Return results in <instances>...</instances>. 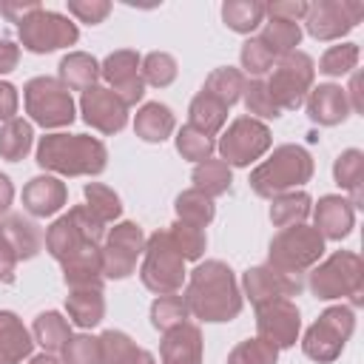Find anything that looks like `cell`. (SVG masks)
Here are the masks:
<instances>
[{"instance_id":"cell-1","label":"cell","mask_w":364,"mask_h":364,"mask_svg":"<svg viewBox=\"0 0 364 364\" xmlns=\"http://www.w3.org/2000/svg\"><path fill=\"white\" fill-rule=\"evenodd\" d=\"M182 299L188 304V313L199 321H208V324L233 321L245 307L242 287H239L230 264H225L222 259L199 262L188 273V284H185Z\"/></svg>"},{"instance_id":"cell-2","label":"cell","mask_w":364,"mask_h":364,"mask_svg":"<svg viewBox=\"0 0 364 364\" xmlns=\"http://www.w3.org/2000/svg\"><path fill=\"white\" fill-rule=\"evenodd\" d=\"M37 165L54 176H100L108 168V148L88 134L54 131L40 136Z\"/></svg>"},{"instance_id":"cell-3","label":"cell","mask_w":364,"mask_h":364,"mask_svg":"<svg viewBox=\"0 0 364 364\" xmlns=\"http://www.w3.org/2000/svg\"><path fill=\"white\" fill-rule=\"evenodd\" d=\"M102 242H105V225L85 205H74L68 213L57 216L46 230V250L60 264L100 256Z\"/></svg>"},{"instance_id":"cell-4","label":"cell","mask_w":364,"mask_h":364,"mask_svg":"<svg viewBox=\"0 0 364 364\" xmlns=\"http://www.w3.org/2000/svg\"><path fill=\"white\" fill-rule=\"evenodd\" d=\"M313 156L307 148L296 145V142H284V145H276L273 154L259 162L253 171H250V191L262 199H273L284 191H296L301 185H307L313 179Z\"/></svg>"},{"instance_id":"cell-5","label":"cell","mask_w":364,"mask_h":364,"mask_svg":"<svg viewBox=\"0 0 364 364\" xmlns=\"http://www.w3.org/2000/svg\"><path fill=\"white\" fill-rule=\"evenodd\" d=\"M307 287L321 301L353 299L358 304L364 293V259L353 250H336L310 267Z\"/></svg>"},{"instance_id":"cell-6","label":"cell","mask_w":364,"mask_h":364,"mask_svg":"<svg viewBox=\"0 0 364 364\" xmlns=\"http://www.w3.org/2000/svg\"><path fill=\"white\" fill-rule=\"evenodd\" d=\"M188 279L185 259L176 250L173 239L168 230H156L145 239V253L139 264V282L145 290L165 296V293H179Z\"/></svg>"},{"instance_id":"cell-7","label":"cell","mask_w":364,"mask_h":364,"mask_svg":"<svg viewBox=\"0 0 364 364\" xmlns=\"http://www.w3.org/2000/svg\"><path fill=\"white\" fill-rule=\"evenodd\" d=\"M324 236L313 228V225H290L282 228L267 247V264L273 270L290 273V276H301L307 273L313 264L321 262L324 256Z\"/></svg>"},{"instance_id":"cell-8","label":"cell","mask_w":364,"mask_h":364,"mask_svg":"<svg viewBox=\"0 0 364 364\" xmlns=\"http://www.w3.org/2000/svg\"><path fill=\"white\" fill-rule=\"evenodd\" d=\"M355 333V313L347 304H333L318 313V318L304 330L301 336V353L316 364H333L350 336Z\"/></svg>"},{"instance_id":"cell-9","label":"cell","mask_w":364,"mask_h":364,"mask_svg":"<svg viewBox=\"0 0 364 364\" xmlns=\"http://www.w3.org/2000/svg\"><path fill=\"white\" fill-rule=\"evenodd\" d=\"M23 105L28 119L48 131L65 128L77 119V102L57 77H31L23 85Z\"/></svg>"},{"instance_id":"cell-10","label":"cell","mask_w":364,"mask_h":364,"mask_svg":"<svg viewBox=\"0 0 364 364\" xmlns=\"http://www.w3.org/2000/svg\"><path fill=\"white\" fill-rule=\"evenodd\" d=\"M313 80H316L313 57L296 48L270 68V77L264 80V85L279 111H296L304 105V100L313 88Z\"/></svg>"},{"instance_id":"cell-11","label":"cell","mask_w":364,"mask_h":364,"mask_svg":"<svg viewBox=\"0 0 364 364\" xmlns=\"http://www.w3.org/2000/svg\"><path fill=\"white\" fill-rule=\"evenodd\" d=\"M17 40L31 54H51L57 48L74 46L80 40V28L71 17L40 6L17 26Z\"/></svg>"},{"instance_id":"cell-12","label":"cell","mask_w":364,"mask_h":364,"mask_svg":"<svg viewBox=\"0 0 364 364\" xmlns=\"http://www.w3.org/2000/svg\"><path fill=\"white\" fill-rule=\"evenodd\" d=\"M273 148V134L267 122L253 119V117H236L219 136L216 151L219 159L228 162L230 168H247L250 162L262 159Z\"/></svg>"},{"instance_id":"cell-13","label":"cell","mask_w":364,"mask_h":364,"mask_svg":"<svg viewBox=\"0 0 364 364\" xmlns=\"http://www.w3.org/2000/svg\"><path fill=\"white\" fill-rule=\"evenodd\" d=\"M145 233L136 222H117L100 247V264L105 279H128L136 273V262L145 253Z\"/></svg>"},{"instance_id":"cell-14","label":"cell","mask_w":364,"mask_h":364,"mask_svg":"<svg viewBox=\"0 0 364 364\" xmlns=\"http://www.w3.org/2000/svg\"><path fill=\"white\" fill-rule=\"evenodd\" d=\"M364 17V3L358 0H318L310 3L304 28L318 43H333L350 34Z\"/></svg>"},{"instance_id":"cell-15","label":"cell","mask_w":364,"mask_h":364,"mask_svg":"<svg viewBox=\"0 0 364 364\" xmlns=\"http://www.w3.org/2000/svg\"><path fill=\"white\" fill-rule=\"evenodd\" d=\"M139 65H142V57L134 48H117L100 63V77L108 82L105 88H111L128 108L142 102L145 97V80Z\"/></svg>"},{"instance_id":"cell-16","label":"cell","mask_w":364,"mask_h":364,"mask_svg":"<svg viewBox=\"0 0 364 364\" xmlns=\"http://www.w3.org/2000/svg\"><path fill=\"white\" fill-rule=\"evenodd\" d=\"M301 313L293 299H273L256 307V336L270 341L276 350H287L299 341Z\"/></svg>"},{"instance_id":"cell-17","label":"cell","mask_w":364,"mask_h":364,"mask_svg":"<svg viewBox=\"0 0 364 364\" xmlns=\"http://www.w3.org/2000/svg\"><path fill=\"white\" fill-rule=\"evenodd\" d=\"M80 114H82L85 125H91L94 131H100L105 136H114L128 125V105L105 85H94V88L82 91Z\"/></svg>"},{"instance_id":"cell-18","label":"cell","mask_w":364,"mask_h":364,"mask_svg":"<svg viewBox=\"0 0 364 364\" xmlns=\"http://www.w3.org/2000/svg\"><path fill=\"white\" fill-rule=\"evenodd\" d=\"M301 276H290L282 270H273L270 264H256L242 273V296L259 307L273 299H290L301 293Z\"/></svg>"},{"instance_id":"cell-19","label":"cell","mask_w":364,"mask_h":364,"mask_svg":"<svg viewBox=\"0 0 364 364\" xmlns=\"http://www.w3.org/2000/svg\"><path fill=\"white\" fill-rule=\"evenodd\" d=\"M313 228L324 236V242H341L355 228V208L341 193H324L313 205Z\"/></svg>"},{"instance_id":"cell-20","label":"cell","mask_w":364,"mask_h":364,"mask_svg":"<svg viewBox=\"0 0 364 364\" xmlns=\"http://www.w3.org/2000/svg\"><path fill=\"white\" fill-rule=\"evenodd\" d=\"M65 202H68V188L54 173L31 176L23 188V208H26V213H31L37 219L60 213L65 208Z\"/></svg>"},{"instance_id":"cell-21","label":"cell","mask_w":364,"mask_h":364,"mask_svg":"<svg viewBox=\"0 0 364 364\" xmlns=\"http://www.w3.org/2000/svg\"><path fill=\"white\" fill-rule=\"evenodd\" d=\"M202 353H205L202 330L193 321H182L162 333L159 341L162 364H202Z\"/></svg>"},{"instance_id":"cell-22","label":"cell","mask_w":364,"mask_h":364,"mask_svg":"<svg viewBox=\"0 0 364 364\" xmlns=\"http://www.w3.org/2000/svg\"><path fill=\"white\" fill-rule=\"evenodd\" d=\"M307 117L310 122L321 125V128H333V125H341L347 117H350V102H347V94L341 85L336 82H318L310 88L307 100Z\"/></svg>"},{"instance_id":"cell-23","label":"cell","mask_w":364,"mask_h":364,"mask_svg":"<svg viewBox=\"0 0 364 364\" xmlns=\"http://www.w3.org/2000/svg\"><path fill=\"white\" fill-rule=\"evenodd\" d=\"M0 239H6V245L14 250L17 262L34 259L46 245V236H43L40 225L31 222L23 213H9V216L0 219Z\"/></svg>"},{"instance_id":"cell-24","label":"cell","mask_w":364,"mask_h":364,"mask_svg":"<svg viewBox=\"0 0 364 364\" xmlns=\"http://www.w3.org/2000/svg\"><path fill=\"white\" fill-rule=\"evenodd\" d=\"M34 338L14 310H0V364H23L31 358Z\"/></svg>"},{"instance_id":"cell-25","label":"cell","mask_w":364,"mask_h":364,"mask_svg":"<svg viewBox=\"0 0 364 364\" xmlns=\"http://www.w3.org/2000/svg\"><path fill=\"white\" fill-rule=\"evenodd\" d=\"M173 131H176V117H173L171 105H165L159 100L139 105V111L134 117V134L142 142H165Z\"/></svg>"},{"instance_id":"cell-26","label":"cell","mask_w":364,"mask_h":364,"mask_svg":"<svg viewBox=\"0 0 364 364\" xmlns=\"http://www.w3.org/2000/svg\"><path fill=\"white\" fill-rule=\"evenodd\" d=\"M57 80L68 91H88L100 80V63L88 51H68L57 65Z\"/></svg>"},{"instance_id":"cell-27","label":"cell","mask_w":364,"mask_h":364,"mask_svg":"<svg viewBox=\"0 0 364 364\" xmlns=\"http://www.w3.org/2000/svg\"><path fill=\"white\" fill-rule=\"evenodd\" d=\"M65 313L68 321L77 324L80 330H91L105 318V296L97 287H82V290H68L65 296Z\"/></svg>"},{"instance_id":"cell-28","label":"cell","mask_w":364,"mask_h":364,"mask_svg":"<svg viewBox=\"0 0 364 364\" xmlns=\"http://www.w3.org/2000/svg\"><path fill=\"white\" fill-rule=\"evenodd\" d=\"M100 347H102V364H156L154 353L139 347L122 330H105L100 336Z\"/></svg>"},{"instance_id":"cell-29","label":"cell","mask_w":364,"mask_h":364,"mask_svg":"<svg viewBox=\"0 0 364 364\" xmlns=\"http://www.w3.org/2000/svg\"><path fill=\"white\" fill-rule=\"evenodd\" d=\"M228 105L222 100H216L213 94L208 91H199L191 105H188V125H193L196 131L208 134V136H216L225 131V122H228Z\"/></svg>"},{"instance_id":"cell-30","label":"cell","mask_w":364,"mask_h":364,"mask_svg":"<svg viewBox=\"0 0 364 364\" xmlns=\"http://www.w3.org/2000/svg\"><path fill=\"white\" fill-rule=\"evenodd\" d=\"M71 336H74V333H71V321H68L63 313H57V310L40 313V316L34 318V324H31V338H34V344H40L43 353H51V355H57V353L65 347V341H68Z\"/></svg>"},{"instance_id":"cell-31","label":"cell","mask_w":364,"mask_h":364,"mask_svg":"<svg viewBox=\"0 0 364 364\" xmlns=\"http://www.w3.org/2000/svg\"><path fill=\"white\" fill-rule=\"evenodd\" d=\"M333 179L341 191L350 193L353 208H361V182H364V154L358 148H347L333 162Z\"/></svg>"},{"instance_id":"cell-32","label":"cell","mask_w":364,"mask_h":364,"mask_svg":"<svg viewBox=\"0 0 364 364\" xmlns=\"http://www.w3.org/2000/svg\"><path fill=\"white\" fill-rule=\"evenodd\" d=\"M313 210V199L307 191H284L270 199V222L282 230L290 225H304Z\"/></svg>"},{"instance_id":"cell-33","label":"cell","mask_w":364,"mask_h":364,"mask_svg":"<svg viewBox=\"0 0 364 364\" xmlns=\"http://www.w3.org/2000/svg\"><path fill=\"white\" fill-rule=\"evenodd\" d=\"M191 182H193L196 191H202L205 196L216 199V196H222V193L230 191V185H233V171H230L228 162L210 156V159H202V162L193 165Z\"/></svg>"},{"instance_id":"cell-34","label":"cell","mask_w":364,"mask_h":364,"mask_svg":"<svg viewBox=\"0 0 364 364\" xmlns=\"http://www.w3.org/2000/svg\"><path fill=\"white\" fill-rule=\"evenodd\" d=\"M34 145V128L23 117H11L0 125V159L6 162H20L28 156Z\"/></svg>"},{"instance_id":"cell-35","label":"cell","mask_w":364,"mask_h":364,"mask_svg":"<svg viewBox=\"0 0 364 364\" xmlns=\"http://www.w3.org/2000/svg\"><path fill=\"white\" fill-rule=\"evenodd\" d=\"M259 43L273 54V57H287L290 51H296V46L301 43V26L290 23V20H279V17H267L262 23V34Z\"/></svg>"},{"instance_id":"cell-36","label":"cell","mask_w":364,"mask_h":364,"mask_svg":"<svg viewBox=\"0 0 364 364\" xmlns=\"http://www.w3.org/2000/svg\"><path fill=\"white\" fill-rule=\"evenodd\" d=\"M173 210H176V219H179V222H188V225L202 228V230H205V228L213 222V216H216L213 199L205 196V193L196 191V188L182 191V193L173 199Z\"/></svg>"},{"instance_id":"cell-37","label":"cell","mask_w":364,"mask_h":364,"mask_svg":"<svg viewBox=\"0 0 364 364\" xmlns=\"http://www.w3.org/2000/svg\"><path fill=\"white\" fill-rule=\"evenodd\" d=\"M222 20L236 34H253L264 23V3L259 0H225Z\"/></svg>"},{"instance_id":"cell-38","label":"cell","mask_w":364,"mask_h":364,"mask_svg":"<svg viewBox=\"0 0 364 364\" xmlns=\"http://www.w3.org/2000/svg\"><path fill=\"white\" fill-rule=\"evenodd\" d=\"M245 82H247V77H245L239 68L222 65V68H213V71L205 77L202 91L213 94L216 100H222V102L230 108V105H236V102L242 100V94H245Z\"/></svg>"},{"instance_id":"cell-39","label":"cell","mask_w":364,"mask_h":364,"mask_svg":"<svg viewBox=\"0 0 364 364\" xmlns=\"http://www.w3.org/2000/svg\"><path fill=\"white\" fill-rule=\"evenodd\" d=\"M82 196H85V208L102 222V225H111L122 216V199L114 188L102 185V182H85L82 188Z\"/></svg>"},{"instance_id":"cell-40","label":"cell","mask_w":364,"mask_h":364,"mask_svg":"<svg viewBox=\"0 0 364 364\" xmlns=\"http://www.w3.org/2000/svg\"><path fill=\"white\" fill-rule=\"evenodd\" d=\"M188 304H185V299L179 296V293H165V296H156L154 301H151V324H154V330H171V327H176V324H182V321H188Z\"/></svg>"},{"instance_id":"cell-41","label":"cell","mask_w":364,"mask_h":364,"mask_svg":"<svg viewBox=\"0 0 364 364\" xmlns=\"http://www.w3.org/2000/svg\"><path fill=\"white\" fill-rule=\"evenodd\" d=\"M358 43H338V46H330L321 60H318V71L324 77H344V74H353L358 68Z\"/></svg>"},{"instance_id":"cell-42","label":"cell","mask_w":364,"mask_h":364,"mask_svg":"<svg viewBox=\"0 0 364 364\" xmlns=\"http://www.w3.org/2000/svg\"><path fill=\"white\" fill-rule=\"evenodd\" d=\"M142 80L145 85H154V88H168L176 74H179V65H176V57L168 54V51H151L142 57Z\"/></svg>"},{"instance_id":"cell-43","label":"cell","mask_w":364,"mask_h":364,"mask_svg":"<svg viewBox=\"0 0 364 364\" xmlns=\"http://www.w3.org/2000/svg\"><path fill=\"white\" fill-rule=\"evenodd\" d=\"M173 142H176L179 156H182V159H188V162H193V165H196V162H202V159H210V156H213V151H216L213 136H208V134L196 131V128H193V125H188V122L176 131Z\"/></svg>"},{"instance_id":"cell-44","label":"cell","mask_w":364,"mask_h":364,"mask_svg":"<svg viewBox=\"0 0 364 364\" xmlns=\"http://www.w3.org/2000/svg\"><path fill=\"white\" fill-rule=\"evenodd\" d=\"M168 233H171V239H173V245H176V250L182 253L185 262H202L205 245H208V236H205L202 228H193V225L176 219V222L168 228Z\"/></svg>"},{"instance_id":"cell-45","label":"cell","mask_w":364,"mask_h":364,"mask_svg":"<svg viewBox=\"0 0 364 364\" xmlns=\"http://www.w3.org/2000/svg\"><path fill=\"white\" fill-rule=\"evenodd\" d=\"M60 361L63 364H102V347H100V336L91 333H77L65 341V347L60 350Z\"/></svg>"},{"instance_id":"cell-46","label":"cell","mask_w":364,"mask_h":364,"mask_svg":"<svg viewBox=\"0 0 364 364\" xmlns=\"http://www.w3.org/2000/svg\"><path fill=\"white\" fill-rule=\"evenodd\" d=\"M228 364H279V350L270 341L253 336V338L239 341L228 353Z\"/></svg>"},{"instance_id":"cell-47","label":"cell","mask_w":364,"mask_h":364,"mask_svg":"<svg viewBox=\"0 0 364 364\" xmlns=\"http://www.w3.org/2000/svg\"><path fill=\"white\" fill-rule=\"evenodd\" d=\"M273 54L259 43V37H247L239 48V63H242V74H247L250 80H262L264 74H270L273 68Z\"/></svg>"},{"instance_id":"cell-48","label":"cell","mask_w":364,"mask_h":364,"mask_svg":"<svg viewBox=\"0 0 364 364\" xmlns=\"http://www.w3.org/2000/svg\"><path fill=\"white\" fill-rule=\"evenodd\" d=\"M242 102H245V108H247V117H253V119H279L282 117V111L273 105V100H270V94H267V85H264V80H247L245 82V94H242Z\"/></svg>"},{"instance_id":"cell-49","label":"cell","mask_w":364,"mask_h":364,"mask_svg":"<svg viewBox=\"0 0 364 364\" xmlns=\"http://www.w3.org/2000/svg\"><path fill=\"white\" fill-rule=\"evenodd\" d=\"M68 14L77 23L97 26L111 14V3L108 0H68Z\"/></svg>"},{"instance_id":"cell-50","label":"cell","mask_w":364,"mask_h":364,"mask_svg":"<svg viewBox=\"0 0 364 364\" xmlns=\"http://www.w3.org/2000/svg\"><path fill=\"white\" fill-rule=\"evenodd\" d=\"M307 9H310L307 0H273V3H264V17H279V20L299 23V20L307 17Z\"/></svg>"},{"instance_id":"cell-51","label":"cell","mask_w":364,"mask_h":364,"mask_svg":"<svg viewBox=\"0 0 364 364\" xmlns=\"http://www.w3.org/2000/svg\"><path fill=\"white\" fill-rule=\"evenodd\" d=\"M40 3L37 0H9V3H0V14L9 20V23H23L31 11H37Z\"/></svg>"},{"instance_id":"cell-52","label":"cell","mask_w":364,"mask_h":364,"mask_svg":"<svg viewBox=\"0 0 364 364\" xmlns=\"http://www.w3.org/2000/svg\"><path fill=\"white\" fill-rule=\"evenodd\" d=\"M17 108H20V97H17V88L6 80H0V119H11L17 117Z\"/></svg>"},{"instance_id":"cell-53","label":"cell","mask_w":364,"mask_h":364,"mask_svg":"<svg viewBox=\"0 0 364 364\" xmlns=\"http://www.w3.org/2000/svg\"><path fill=\"white\" fill-rule=\"evenodd\" d=\"M17 63H20V46L6 40V37H0V77L11 74L17 68Z\"/></svg>"},{"instance_id":"cell-54","label":"cell","mask_w":364,"mask_h":364,"mask_svg":"<svg viewBox=\"0 0 364 364\" xmlns=\"http://www.w3.org/2000/svg\"><path fill=\"white\" fill-rule=\"evenodd\" d=\"M14 273H17V256L6 245V239H0V282L3 284H11L14 282Z\"/></svg>"},{"instance_id":"cell-55","label":"cell","mask_w":364,"mask_h":364,"mask_svg":"<svg viewBox=\"0 0 364 364\" xmlns=\"http://www.w3.org/2000/svg\"><path fill=\"white\" fill-rule=\"evenodd\" d=\"M11 202H14V185H11V179L6 173H0V216L9 213Z\"/></svg>"},{"instance_id":"cell-56","label":"cell","mask_w":364,"mask_h":364,"mask_svg":"<svg viewBox=\"0 0 364 364\" xmlns=\"http://www.w3.org/2000/svg\"><path fill=\"white\" fill-rule=\"evenodd\" d=\"M28 364H63V361L57 355H51V353H40V355H31Z\"/></svg>"}]
</instances>
